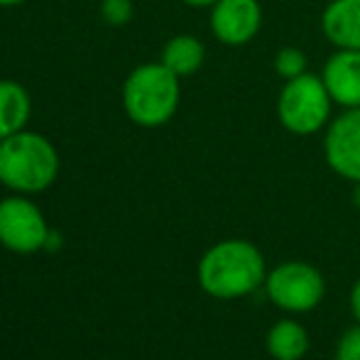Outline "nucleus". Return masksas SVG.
<instances>
[{
    "instance_id": "nucleus-1",
    "label": "nucleus",
    "mask_w": 360,
    "mask_h": 360,
    "mask_svg": "<svg viewBox=\"0 0 360 360\" xmlns=\"http://www.w3.org/2000/svg\"><path fill=\"white\" fill-rule=\"evenodd\" d=\"M265 257L248 240H221L199 262V285L216 299H240L265 282Z\"/></svg>"
},
{
    "instance_id": "nucleus-2",
    "label": "nucleus",
    "mask_w": 360,
    "mask_h": 360,
    "mask_svg": "<svg viewBox=\"0 0 360 360\" xmlns=\"http://www.w3.org/2000/svg\"><path fill=\"white\" fill-rule=\"evenodd\" d=\"M59 174V155L44 135L20 130L0 140V184L15 194H39Z\"/></svg>"
},
{
    "instance_id": "nucleus-3",
    "label": "nucleus",
    "mask_w": 360,
    "mask_h": 360,
    "mask_svg": "<svg viewBox=\"0 0 360 360\" xmlns=\"http://www.w3.org/2000/svg\"><path fill=\"white\" fill-rule=\"evenodd\" d=\"M179 76L162 62L140 64L123 84V108L140 128H160L174 118L179 108Z\"/></svg>"
},
{
    "instance_id": "nucleus-4",
    "label": "nucleus",
    "mask_w": 360,
    "mask_h": 360,
    "mask_svg": "<svg viewBox=\"0 0 360 360\" xmlns=\"http://www.w3.org/2000/svg\"><path fill=\"white\" fill-rule=\"evenodd\" d=\"M333 98L316 74L289 79L277 96V118L292 135H314L331 123Z\"/></svg>"
},
{
    "instance_id": "nucleus-5",
    "label": "nucleus",
    "mask_w": 360,
    "mask_h": 360,
    "mask_svg": "<svg viewBox=\"0 0 360 360\" xmlns=\"http://www.w3.org/2000/svg\"><path fill=\"white\" fill-rule=\"evenodd\" d=\"M265 289L272 304L292 314H307L319 307L326 292L321 272L309 262L289 260L277 265L265 277Z\"/></svg>"
},
{
    "instance_id": "nucleus-6",
    "label": "nucleus",
    "mask_w": 360,
    "mask_h": 360,
    "mask_svg": "<svg viewBox=\"0 0 360 360\" xmlns=\"http://www.w3.org/2000/svg\"><path fill=\"white\" fill-rule=\"evenodd\" d=\"M47 218L25 194H13L0 201V245L15 255H32L47 248Z\"/></svg>"
},
{
    "instance_id": "nucleus-7",
    "label": "nucleus",
    "mask_w": 360,
    "mask_h": 360,
    "mask_svg": "<svg viewBox=\"0 0 360 360\" xmlns=\"http://www.w3.org/2000/svg\"><path fill=\"white\" fill-rule=\"evenodd\" d=\"M326 165L338 176L358 184L360 181V108H346L326 125L323 138Z\"/></svg>"
},
{
    "instance_id": "nucleus-8",
    "label": "nucleus",
    "mask_w": 360,
    "mask_h": 360,
    "mask_svg": "<svg viewBox=\"0 0 360 360\" xmlns=\"http://www.w3.org/2000/svg\"><path fill=\"white\" fill-rule=\"evenodd\" d=\"M260 27V0H218L211 8V32L226 47H243L252 42Z\"/></svg>"
},
{
    "instance_id": "nucleus-9",
    "label": "nucleus",
    "mask_w": 360,
    "mask_h": 360,
    "mask_svg": "<svg viewBox=\"0 0 360 360\" xmlns=\"http://www.w3.org/2000/svg\"><path fill=\"white\" fill-rule=\"evenodd\" d=\"M321 79L333 103L341 108H360V52L336 49L323 64Z\"/></svg>"
},
{
    "instance_id": "nucleus-10",
    "label": "nucleus",
    "mask_w": 360,
    "mask_h": 360,
    "mask_svg": "<svg viewBox=\"0 0 360 360\" xmlns=\"http://www.w3.org/2000/svg\"><path fill=\"white\" fill-rule=\"evenodd\" d=\"M321 32L336 49L360 52V0H331L321 13Z\"/></svg>"
},
{
    "instance_id": "nucleus-11",
    "label": "nucleus",
    "mask_w": 360,
    "mask_h": 360,
    "mask_svg": "<svg viewBox=\"0 0 360 360\" xmlns=\"http://www.w3.org/2000/svg\"><path fill=\"white\" fill-rule=\"evenodd\" d=\"M30 113H32V103L25 86L10 79L0 81V140L25 130Z\"/></svg>"
},
{
    "instance_id": "nucleus-12",
    "label": "nucleus",
    "mask_w": 360,
    "mask_h": 360,
    "mask_svg": "<svg viewBox=\"0 0 360 360\" xmlns=\"http://www.w3.org/2000/svg\"><path fill=\"white\" fill-rule=\"evenodd\" d=\"M204 59H206V49L199 37H194V34H176V37H172L169 42L165 44L160 62L165 64L172 74L184 79V76L199 72V69L204 67Z\"/></svg>"
},
{
    "instance_id": "nucleus-13",
    "label": "nucleus",
    "mask_w": 360,
    "mask_h": 360,
    "mask_svg": "<svg viewBox=\"0 0 360 360\" xmlns=\"http://www.w3.org/2000/svg\"><path fill=\"white\" fill-rule=\"evenodd\" d=\"M267 351L275 360H302L309 351V333L292 319H282L267 331Z\"/></svg>"
},
{
    "instance_id": "nucleus-14",
    "label": "nucleus",
    "mask_w": 360,
    "mask_h": 360,
    "mask_svg": "<svg viewBox=\"0 0 360 360\" xmlns=\"http://www.w3.org/2000/svg\"><path fill=\"white\" fill-rule=\"evenodd\" d=\"M272 67H275V72L285 81L297 79V76L307 74V54L299 47H282L280 52L275 54Z\"/></svg>"
},
{
    "instance_id": "nucleus-15",
    "label": "nucleus",
    "mask_w": 360,
    "mask_h": 360,
    "mask_svg": "<svg viewBox=\"0 0 360 360\" xmlns=\"http://www.w3.org/2000/svg\"><path fill=\"white\" fill-rule=\"evenodd\" d=\"M133 0H101V18L110 27H123L133 20Z\"/></svg>"
},
{
    "instance_id": "nucleus-16",
    "label": "nucleus",
    "mask_w": 360,
    "mask_h": 360,
    "mask_svg": "<svg viewBox=\"0 0 360 360\" xmlns=\"http://www.w3.org/2000/svg\"><path fill=\"white\" fill-rule=\"evenodd\" d=\"M336 360H360V326H353L343 333L336 348Z\"/></svg>"
},
{
    "instance_id": "nucleus-17",
    "label": "nucleus",
    "mask_w": 360,
    "mask_h": 360,
    "mask_svg": "<svg viewBox=\"0 0 360 360\" xmlns=\"http://www.w3.org/2000/svg\"><path fill=\"white\" fill-rule=\"evenodd\" d=\"M351 311H353V316H356L358 323H360V280L351 289Z\"/></svg>"
},
{
    "instance_id": "nucleus-18",
    "label": "nucleus",
    "mask_w": 360,
    "mask_h": 360,
    "mask_svg": "<svg viewBox=\"0 0 360 360\" xmlns=\"http://www.w3.org/2000/svg\"><path fill=\"white\" fill-rule=\"evenodd\" d=\"M184 5H189V8H214L218 0H181Z\"/></svg>"
},
{
    "instance_id": "nucleus-19",
    "label": "nucleus",
    "mask_w": 360,
    "mask_h": 360,
    "mask_svg": "<svg viewBox=\"0 0 360 360\" xmlns=\"http://www.w3.org/2000/svg\"><path fill=\"white\" fill-rule=\"evenodd\" d=\"M25 0H0V8H15V5H22Z\"/></svg>"
},
{
    "instance_id": "nucleus-20",
    "label": "nucleus",
    "mask_w": 360,
    "mask_h": 360,
    "mask_svg": "<svg viewBox=\"0 0 360 360\" xmlns=\"http://www.w3.org/2000/svg\"><path fill=\"white\" fill-rule=\"evenodd\" d=\"M353 204H356L358 209H360V181L356 184V189H353Z\"/></svg>"
}]
</instances>
